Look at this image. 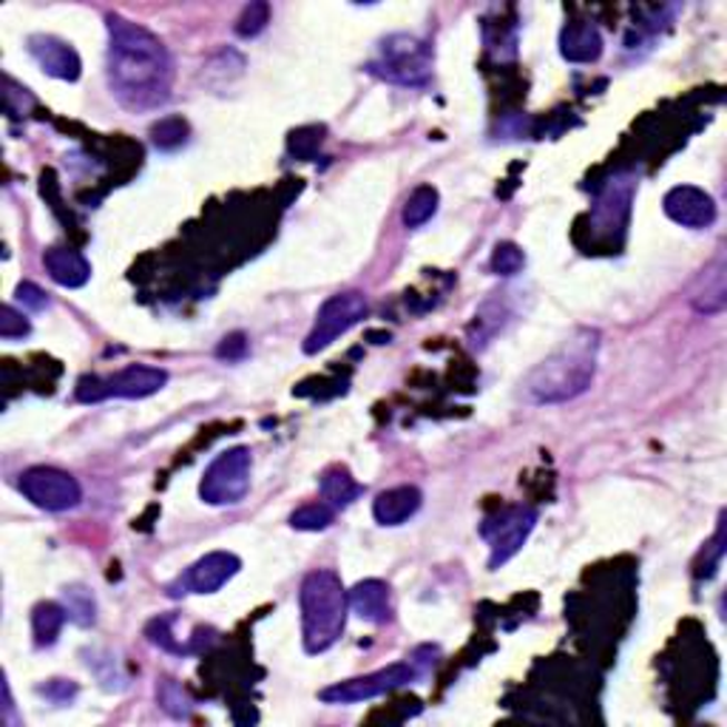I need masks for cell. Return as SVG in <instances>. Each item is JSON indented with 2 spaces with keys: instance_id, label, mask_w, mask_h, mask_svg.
<instances>
[{
  "instance_id": "cell-26",
  "label": "cell",
  "mask_w": 727,
  "mask_h": 727,
  "mask_svg": "<svg viewBox=\"0 0 727 727\" xmlns=\"http://www.w3.org/2000/svg\"><path fill=\"white\" fill-rule=\"evenodd\" d=\"M271 23V7L267 3H250V7L242 9L239 20H236V35L239 38H256L262 35Z\"/></svg>"
},
{
  "instance_id": "cell-6",
  "label": "cell",
  "mask_w": 727,
  "mask_h": 727,
  "mask_svg": "<svg viewBox=\"0 0 727 727\" xmlns=\"http://www.w3.org/2000/svg\"><path fill=\"white\" fill-rule=\"evenodd\" d=\"M247 492H250V452L245 446H234L216 455L199 483V498L210 507H236Z\"/></svg>"
},
{
  "instance_id": "cell-24",
  "label": "cell",
  "mask_w": 727,
  "mask_h": 727,
  "mask_svg": "<svg viewBox=\"0 0 727 727\" xmlns=\"http://www.w3.org/2000/svg\"><path fill=\"white\" fill-rule=\"evenodd\" d=\"M333 518L335 509L330 503H324V500H318V503H307V507L296 509L291 514V525L298 531H324L333 523Z\"/></svg>"
},
{
  "instance_id": "cell-11",
  "label": "cell",
  "mask_w": 727,
  "mask_h": 727,
  "mask_svg": "<svg viewBox=\"0 0 727 727\" xmlns=\"http://www.w3.org/2000/svg\"><path fill=\"white\" fill-rule=\"evenodd\" d=\"M239 569L242 560L236 554H230V551H210V554L199 557L197 563L179 577V582L168 589V595H216L225 582L234 580Z\"/></svg>"
},
{
  "instance_id": "cell-30",
  "label": "cell",
  "mask_w": 727,
  "mask_h": 727,
  "mask_svg": "<svg viewBox=\"0 0 727 727\" xmlns=\"http://www.w3.org/2000/svg\"><path fill=\"white\" fill-rule=\"evenodd\" d=\"M216 355H219V358H228V361L245 358V355H247V335L245 333L225 335L219 347H216Z\"/></svg>"
},
{
  "instance_id": "cell-22",
  "label": "cell",
  "mask_w": 727,
  "mask_h": 727,
  "mask_svg": "<svg viewBox=\"0 0 727 727\" xmlns=\"http://www.w3.org/2000/svg\"><path fill=\"white\" fill-rule=\"evenodd\" d=\"M66 600V613H69V620L80 628L95 626L97 620V602L91 597L89 589H82V586H69L63 591Z\"/></svg>"
},
{
  "instance_id": "cell-8",
  "label": "cell",
  "mask_w": 727,
  "mask_h": 727,
  "mask_svg": "<svg viewBox=\"0 0 727 727\" xmlns=\"http://www.w3.org/2000/svg\"><path fill=\"white\" fill-rule=\"evenodd\" d=\"M367 316V298L361 293H338L330 296L318 311L316 324L304 338V353L316 355L322 350H327L335 338H342L344 333L355 327L361 318Z\"/></svg>"
},
{
  "instance_id": "cell-3",
  "label": "cell",
  "mask_w": 727,
  "mask_h": 727,
  "mask_svg": "<svg viewBox=\"0 0 727 727\" xmlns=\"http://www.w3.org/2000/svg\"><path fill=\"white\" fill-rule=\"evenodd\" d=\"M302 608V642L307 654H324L338 642L347 626L350 600L342 577L330 569L311 571L298 591Z\"/></svg>"
},
{
  "instance_id": "cell-2",
  "label": "cell",
  "mask_w": 727,
  "mask_h": 727,
  "mask_svg": "<svg viewBox=\"0 0 727 727\" xmlns=\"http://www.w3.org/2000/svg\"><path fill=\"white\" fill-rule=\"evenodd\" d=\"M597 355H600V333L577 330L525 375L523 395L531 404H566L580 399L595 384Z\"/></svg>"
},
{
  "instance_id": "cell-5",
  "label": "cell",
  "mask_w": 727,
  "mask_h": 727,
  "mask_svg": "<svg viewBox=\"0 0 727 727\" xmlns=\"http://www.w3.org/2000/svg\"><path fill=\"white\" fill-rule=\"evenodd\" d=\"M165 384H168V373L165 370L148 367V364H131V367L108 375V379H97V375L80 379L77 401L97 404V401L106 399H148V395L159 393Z\"/></svg>"
},
{
  "instance_id": "cell-25",
  "label": "cell",
  "mask_w": 727,
  "mask_h": 727,
  "mask_svg": "<svg viewBox=\"0 0 727 727\" xmlns=\"http://www.w3.org/2000/svg\"><path fill=\"white\" fill-rule=\"evenodd\" d=\"M322 139H324V128L322 126H304V128H296V131L287 137V148H291V154L296 159H313L318 154V148H322Z\"/></svg>"
},
{
  "instance_id": "cell-10",
  "label": "cell",
  "mask_w": 727,
  "mask_h": 727,
  "mask_svg": "<svg viewBox=\"0 0 727 727\" xmlns=\"http://www.w3.org/2000/svg\"><path fill=\"white\" fill-rule=\"evenodd\" d=\"M534 523H538V514H534V509L525 507L503 509L498 518L487 520V523L481 525V534L489 543V551H492V554H489V569L507 566L509 560L523 549Z\"/></svg>"
},
{
  "instance_id": "cell-18",
  "label": "cell",
  "mask_w": 727,
  "mask_h": 727,
  "mask_svg": "<svg viewBox=\"0 0 727 727\" xmlns=\"http://www.w3.org/2000/svg\"><path fill=\"white\" fill-rule=\"evenodd\" d=\"M694 307L705 316H716V313L725 311L727 302V287H725V256H716L714 265L705 267L703 276V291H696L690 296Z\"/></svg>"
},
{
  "instance_id": "cell-15",
  "label": "cell",
  "mask_w": 727,
  "mask_h": 727,
  "mask_svg": "<svg viewBox=\"0 0 727 727\" xmlns=\"http://www.w3.org/2000/svg\"><path fill=\"white\" fill-rule=\"evenodd\" d=\"M424 503V494L417 487H393L381 492L373 503V514L381 525H401L415 518L417 509Z\"/></svg>"
},
{
  "instance_id": "cell-20",
  "label": "cell",
  "mask_w": 727,
  "mask_h": 727,
  "mask_svg": "<svg viewBox=\"0 0 727 727\" xmlns=\"http://www.w3.org/2000/svg\"><path fill=\"white\" fill-rule=\"evenodd\" d=\"M69 620L66 613V606H58V602H40L32 611V631H35V646L49 648L58 642L60 631H63V622Z\"/></svg>"
},
{
  "instance_id": "cell-29",
  "label": "cell",
  "mask_w": 727,
  "mask_h": 727,
  "mask_svg": "<svg viewBox=\"0 0 727 727\" xmlns=\"http://www.w3.org/2000/svg\"><path fill=\"white\" fill-rule=\"evenodd\" d=\"M14 298H18V304L23 307V311L40 313L49 307V296H46L38 285H32V282H20L18 291H14Z\"/></svg>"
},
{
  "instance_id": "cell-12",
  "label": "cell",
  "mask_w": 727,
  "mask_h": 727,
  "mask_svg": "<svg viewBox=\"0 0 727 727\" xmlns=\"http://www.w3.org/2000/svg\"><path fill=\"white\" fill-rule=\"evenodd\" d=\"M662 208L668 219L690 230H708L716 222V203L708 190L696 185H677L670 188L662 199Z\"/></svg>"
},
{
  "instance_id": "cell-14",
  "label": "cell",
  "mask_w": 727,
  "mask_h": 727,
  "mask_svg": "<svg viewBox=\"0 0 727 727\" xmlns=\"http://www.w3.org/2000/svg\"><path fill=\"white\" fill-rule=\"evenodd\" d=\"M350 611L361 617L364 622L373 626H384L393 617V606H390V586L381 580H361L355 582L353 591H347Z\"/></svg>"
},
{
  "instance_id": "cell-28",
  "label": "cell",
  "mask_w": 727,
  "mask_h": 727,
  "mask_svg": "<svg viewBox=\"0 0 727 727\" xmlns=\"http://www.w3.org/2000/svg\"><path fill=\"white\" fill-rule=\"evenodd\" d=\"M29 333H32L29 318L14 311L12 304H3V311H0V338L3 342H18V338H26Z\"/></svg>"
},
{
  "instance_id": "cell-7",
  "label": "cell",
  "mask_w": 727,
  "mask_h": 727,
  "mask_svg": "<svg viewBox=\"0 0 727 727\" xmlns=\"http://www.w3.org/2000/svg\"><path fill=\"white\" fill-rule=\"evenodd\" d=\"M20 492L43 512H69L80 507L82 487L58 466H32L20 474Z\"/></svg>"
},
{
  "instance_id": "cell-1",
  "label": "cell",
  "mask_w": 727,
  "mask_h": 727,
  "mask_svg": "<svg viewBox=\"0 0 727 727\" xmlns=\"http://www.w3.org/2000/svg\"><path fill=\"white\" fill-rule=\"evenodd\" d=\"M108 89L126 111H157L171 100L174 63L163 40L122 14H108Z\"/></svg>"
},
{
  "instance_id": "cell-23",
  "label": "cell",
  "mask_w": 727,
  "mask_h": 727,
  "mask_svg": "<svg viewBox=\"0 0 727 727\" xmlns=\"http://www.w3.org/2000/svg\"><path fill=\"white\" fill-rule=\"evenodd\" d=\"M151 143L159 151H177L188 143V122L183 117H165L151 128Z\"/></svg>"
},
{
  "instance_id": "cell-21",
  "label": "cell",
  "mask_w": 727,
  "mask_h": 727,
  "mask_svg": "<svg viewBox=\"0 0 727 727\" xmlns=\"http://www.w3.org/2000/svg\"><path fill=\"white\" fill-rule=\"evenodd\" d=\"M438 203H441V197H438V190L432 188V185H417L404 205L406 228H421V225H426V222L435 216Z\"/></svg>"
},
{
  "instance_id": "cell-19",
  "label": "cell",
  "mask_w": 727,
  "mask_h": 727,
  "mask_svg": "<svg viewBox=\"0 0 727 727\" xmlns=\"http://www.w3.org/2000/svg\"><path fill=\"white\" fill-rule=\"evenodd\" d=\"M318 489H322L324 503H330L333 509H347L355 498H361L364 487L353 481V474L344 466H330L327 472L322 474L318 481Z\"/></svg>"
},
{
  "instance_id": "cell-4",
  "label": "cell",
  "mask_w": 727,
  "mask_h": 727,
  "mask_svg": "<svg viewBox=\"0 0 727 727\" xmlns=\"http://www.w3.org/2000/svg\"><path fill=\"white\" fill-rule=\"evenodd\" d=\"M370 71L399 86H424L432 75V49L415 35H390L381 40L379 58Z\"/></svg>"
},
{
  "instance_id": "cell-9",
  "label": "cell",
  "mask_w": 727,
  "mask_h": 727,
  "mask_svg": "<svg viewBox=\"0 0 727 727\" xmlns=\"http://www.w3.org/2000/svg\"><path fill=\"white\" fill-rule=\"evenodd\" d=\"M415 679H417L415 665L395 662L375 670V674H367V677H355V679H347V682L330 685V688H324L322 694H318V699L327 705L370 703V699H379V696L390 694V690L404 688V685L415 682Z\"/></svg>"
},
{
  "instance_id": "cell-16",
  "label": "cell",
  "mask_w": 727,
  "mask_h": 727,
  "mask_svg": "<svg viewBox=\"0 0 727 727\" xmlns=\"http://www.w3.org/2000/svg\"><path fill=\"white\" fill-rule=\"evenodd\" d=\"M43 267L55 285L69 287V291L82 287L91 278L89 259L77 250H69V247H49L43 254Z\"/></svg>"
},
{
  "instance_id": "cell-17",
  "label": "cell",
  "mask_w": 727,
  "mask_h": 727,
  "mask_svg": "<svg viewBox=\"0 0 727 727\" xmlns=\"http://www.w3.org/2000/svg\"><path fill=\"white\" fill-rule=\"evenodd\" d=\"M560 55L569 63H597L602 55V35L595 23H569L560 32Z\"/></svg>"
},
{
  "instance_id": "cell-27",
  "label": "cell",
  "mask_w": 727,
  "mask_h": 727,
  "mask_svg": "<svg viewBox=\"0 0 727 727\" xmlns=\"http://www.w3.org/2000/svg\"><path fill=\"white\" fill-rule=\"evenodd\" d=\"M523 265H525V256L514 242H500V245L494 247L492 271L498 273V276H514V273L523 271Z\"/></svg>"
},
{
  "instance_id": "cell-13",
  "label": "cell",
  "mask_w": 727,
  "mask_h": 727,
  "mask_svg": "<svg viewBox=\"0 0 727 727\" xmlns=\"http://www.w3.org/2000/svg\"><path fill=\"white\" fill-rule=\"evenodd\" d=\"M26 46H29V55H32L35 63L49 77H58V80L66 82L80 80L82 63L71 43L55 38V35H32V38L26 40Z\"/></svg>"
}]
</instances>
